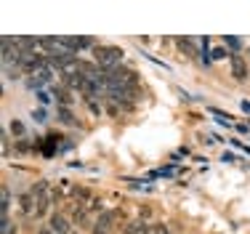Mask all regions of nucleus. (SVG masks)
<instances>
[{
  "mask_svg": "<svg viewBox=\"0 0 250 234\" xmlns=\"http://www.w3.org/2000/svg\"><path fill=\"white\" fill-rule=\"evenodd\" d=\"M32 120H35V123H45V120H48V117H45V109H43V106L32 112Z\"/></svg>",
  "mask_w": 250,
  "mask_h": 234,
  "instance_id": "13",
  "label": "nucleus"
},
{
  "mask_svg": "<svg viewBox=\"0 0 250 234\" xmlns=\"http://www.w3.org/2000/svg\"><path fill=\"white\" fill-rule=\"evenodd\" d=\"M229 64H231V75H234V80H245L248 77V64H245V59L240 56V53H231L229 56Z\"/></svg>",
  "mask_w": 250,
  "mask_h": 234,
  "instance_id": "2",
  "label": "nucleus"
},
{
  "mask_svg": "<svg viewBox=\"0 0 250 234\" xmlns=\"http://www.w3.org/2000/svg\"><path fill=\"white\" fill-rule=\"evenodd\" d=\"M51 232H53V229H43V232H40V234H51Z\"/></svg>",
  "mask_w": 250,
  "mask_h": 234,
  "instance_id": "20",
  "label": "nucleus"
},
{
  "mask_svg": "<svg viewBox=\"0 0 250 234\" xmlns=\"http://www.w3.org/2000/svg\"><path fill=\"white\" fill-rule=\"evenodd\" d=\"M69 234H77V232H69Z\"/></svg>",
  "mask_w": 250,
  "mask_h": 234,
  "instance_id": "21",
  "label": "nucleus"
},
{
  "mask_svg": "<svg viewBox=\"0 0 250 234\" xmlns=\"http://www.w3.org/2000/svg\"><path fill=\"white\" fill-rule=\"evenodd\" d=\"M176 45L181 48L184 56H189V59L197 56V51H194V40H192V38H176Z\"/></svg>",
  "mask_w": 250,
  "mask_h": 234,
  "instance_id": "8",
  "label": "nucleus"
},
{
  "mask_svg": "<svg viewBox=\"0 0 250 234\" xmlns=\"http://www.w3.org/2000/svg\"><path fill=\"white\" fill-rule=\"evenodd\" d=\"M93 45V38H77V48H91Z\"/></svg>",
  "mask_w": 250,
  "mask_h": 234,
  "instance_id": "14",
  "label": "nucleus"
},
{
  "mask_svg": "<svg viewBox=\"0 0 250 234\" xmlns=\"http://www.w3.org/2000/svg\"><path fill=\"white\" fill-rule=\"evenodd\" d=\"M152 234H170V232H168V226L157 224V226H152Z\"/></svg>",
  "mask_w": 250,
  "mask_h": 234,
  "instance_id": "15",
  "label": "nucleus"
},
{
  "mask_svg": "<svg viewBox=\"0 0 250 234\" xmlns=\"http://www.w3.org/2000/svg\"><path fill=\"white\" fill-rule=\"evenodd\" d=\"M53 96L59 99V106H69V104H72V96H69L67 88H53Z\"/></svg>",
  "mask_w": 250,
  "mask_h": 234,
  "instance_id": "9",
  "label": "nucleus"
},
{
  "mask_svg": "<svg viewBox=\"0 0 250 234\" xmlns=\"http://www.w3.org/2000/svg\"><path fill=\"white\" fill-rule=\"evenodd\" d=\"M51 229H53V234H69L72 229H69V224H67V218H64V215H53L51 218Z\"/></svg>",
  "mask_w": 250,
  "mask_h": 234,
  "instance_id": "6",
  "label": "nucleus"
},
{
  "mask_svg": "<svg viewBox=\"0 0 250 234\" xmlns=\"http://www.w3.org/2000/svg\"><path fill=\"white\" fill-rule=\"evenodd\" d=\"M226 45H229V48H234V51H240V48H242V38H234V35H226Z\"/></svg>",
  "mask_w": 250,
  "mask_h": 234,
  "instance_id": "11",
  "label": "nucleus"
},
{
  "mask_svg": "<svg viewBox=\"0 0 250 234\" xmlns=\"http://www.w3.org/2000/svg\"><path fill=\"white\" fill-rule=\"evenodd\" d=\"M38 99H40V104H48V101H51V96L45 93V91H38Z\"/></svg>",
  "mask_w": 250,
  "mask_h": 234,
  "instance_id": "16",
  "label": "nucleus"
},
{
  "mask_svg": "<svg viewBox=\"0 0 250 234\" xmlns=\"http://www.w3.org/2000/svg\"><path fill=\"white\" fill-rule=\"evenodd\" d=\"M11 133H14L16 139H21V136H24V125H21L19 120H14V123H11Z\"/></svg>",
  "mask_w": 250,
  "mask_h": 234,
  "instance_id": "12",
  "label": "nucleus"
},
{
  "mask_svg": "<svg viewBox=\"0 0 250 234\" xmlns=\"http://www.w3.org/2000/svg\"><path fill=\"white\" fill-rule=\"evenodd\" d=\"M226 56V51H224V48H218V51H213V59H224Z\"/></svg>",
  "mask_w": 250,
  "mask_h": 234,
  "instance_id": "18",
  "label": "nucleus"
},
{
  "mask_svg": "<svg viewBox=\"0 0 250 234\" xmlns=\"http://www.w3.org/2000/svg\"><path fill=\"white\" fill-rule=\"evenodd\" d=\"M125 234H152V226L146 221H130L125 226Z\"/></svg>",
  "mask_w": 250,
  "mask_h": 234,
  "instance_id": "7",
  "label": "nucleus"
},
{
  "mask_svg": "<svg viewBox=\"0 0 250 234\" xmlns=\"http://www.w3.org/2000/svg\"><path fill=\"white\" fill-rule=\"evenodd\" d=\"M59 120L67 125H77V120L72 117V112H69V106H59Z\"/></svg>",
  "mask_w": 250,
  "mask_h": 234,
  "instance_id": "10",
  "label": "nucleus"
},
{
  "mask_svg": "<svg viewBox=\"0 0 250 234\" xmlns=\"http://www.w3.org/2000/svg\"><path fill=\"white\" fill-rule=\"evenodd\" d=\"M93 53H96V64L104 72L120 67V62H123V48H115V45H99Z\"/></svg>",
  "mask_w": 250,
  "mask_h": 234,
  "instance_id": "1",
  "label": "nucleus"
},
{
  "mask_svg": "<svg viewBox=\"0 0 250 234\" xmlns=\"http://www.w3.org/2000/svg\"><path fill=\"white\" fill-rule=\"evenodd\" d=\"M112 221H115V213H112V211H104V213L96 218V224H93V234H109Z\"/></svg>",
  "mask_w": 250,
  "mask_h": 234,
  "instance_id": "3",
  "label": "nucleus"
},
{
  "mask_svg": "<svg viewBox=\"0 0 250 234\" xmlns=\"http://www.w3.org/2000/svg\"><path fill=\"white\" fill-rule=\"evenodd\" d=\"M11 152V141H8V136L3 133V154H8Z\"/></svg>",
  "mask_w": 250,
  "mask_h": 234,
  "instance_id": "17",
  "label": "nucleus"
},
{
  "mask_svg": "<svg viewBox=\"0 0 250 234\" xmlns=\"http://www.w3.org/2000/svg\"><path fill=\"white\" fill-rule=\"evenodd\" d=\"M242 109H245V112H250V101H242Z\"/></svg>",
  "mask_w": 250,
  "mask_h": 234,
  "instance_id": "19",
  "label": "nucleus"
},
{
  "mask_svg": "<svg viewBox=\"0 0 250 234\" xmlns=\"http://www.w3.org/2000/svg\"><path fill=\"white\" fill-rule=\"evenodd\" d=\"M8 211H11V191H8V187H3L0 189V221H11Z\"/></svg>",
  "mask_w": 250,
  "mask_h": 234,
  "instance_id": "5",
  "label": "nucleus"
},
{
  "mask_svg": "<svg viewBox=\"0 0 250 234\" xmlns=\"http://www.w3.org/2000/svg\"><path fill=\"white\" fill-rule=\"evenodd\" d=\"M19 211L27 215V218H35V197L32 191H27V194L19 197Z\"/></svg>",
  "mask_w": 250,
  "mask_h": 234,
  "instance_id": "4",
  "label": "nucleus"
}]
</instances>
